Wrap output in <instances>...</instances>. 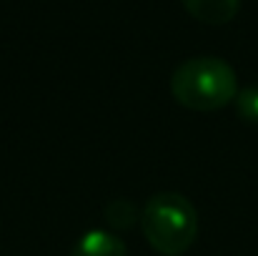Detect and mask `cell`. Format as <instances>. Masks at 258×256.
I'll list each match as a JSON object with an SVG mask.
<instances>
[{"instance_id": "1", "label": "cell", "mask_w": 258, "mask_h": 256, "mask_svg": "<svg viewBox=\"0 0 258 256\" xmlns=\"http://www.w3.org/2000/svg\"><path fill=\"white\" fill-rule=\"evenodd\" d=\"M173 98L190 111H218L236 100L238 78L231 63L216 56L183 61L171 76Z\"/></svg>"}, {"instance_id": "2", "label": "cell", "mask_w": 258, "mask_h": 256, "mask_svg": "<svg viewBox=\"0 0 258 256\" xmlns=\"http://www.w3.org/2000/svg\"><path fill=\"white\" fill-rule=\"evenodd\" d=\"M141 229L158 254L180 256L196 241L198 214L180 193H156L141 211Z\"/></svg>"}, {"instance_id": "3", "label": "cell", "mask_w": 258, "mask_h": 256, "mask_svg": "<svg viewBox=\"0 0 258 256\" xmlns=\"http://www.w3.org/2000/svg\"><path fill=\"white\" fill-rule=\"evenodd\" d=\"M183 8L206 25H226L238 15L241 0H180Z\"/></svg>"}, {"instance_id": "4", "label": "cell", "mask_w": 258, "mask_h": 256, "mask_svg": "<svg viewBox=\"0 0 258 256\" xmlns=\"http://www.w3.org/2000/svg\"><path fill=\"white\" fill-rule=\"evenodd\" d=\"M71 256H128V249L115 234L103 231V229H93L86 236L78 239Z\"/></svg>"}, {"instance_id": "5", "label": "cell", "mask_w": 258, "mask_h": 256, "mask_svg": "<svg viewBox=\"0 0 258 256\" xmlns=\"http://www.w3.org/2000/svg\"><path fill=\"white\" fill-rule=\"evenodd\" d=\"M136 219L141 221L138 216V209L133 201L128 198H115L105 206V221L113 226V229H131L136 224Z\"/></svg>"}, {"instance_id": "6", "label": "cell", "mask_w": 258, "mask_h": 256, "mask_svg": "<svg viewBox=\"0 0 258 256\" xmlns=\"http://www.w3.org/2000/svg\"><path fill=\"white\" fill-rule=\"evenodd\" d=\"M236 111L243 121L258 123V85H248L236 95Z\"/></svg>"}]
</instances>
